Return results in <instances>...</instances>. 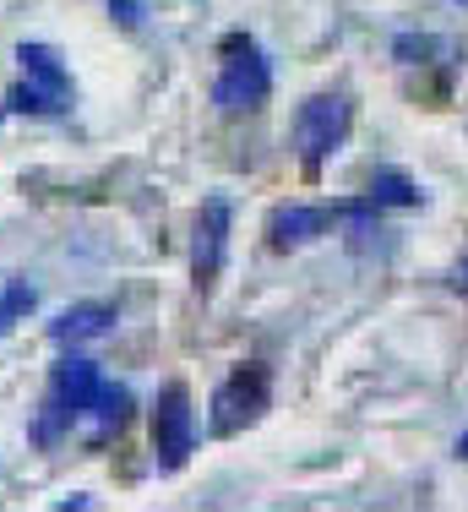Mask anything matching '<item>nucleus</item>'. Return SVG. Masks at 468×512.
I'll list each match as a JSON object with an SVG mask.
<instances>
[{"instance_id": "obj_1", "label": "nucleus", "mask_w": 468, "mask_h": 512, "mask_svg": "<svg viewBox=\"0 0 468 512\" xmlns=\"http://www.w3.org/2000/svg\"><path fill=\"white\" fill-rule=\"evenodd\" d=\"M267 93H273L267 55L256 50V39L229 33L224 39V66H218V82H213V104L224 109V115H251V109L267 104Z\"/></svg>"}, {"instance_id": "obj_2", "label": "nucleus", "mask_w": 468, "mask_h": 512, "mask_svg": "<svg viewBox=\"0 0 468 512\" xmlns=\"http://www.w3.org/2000/svg\"><path fill=\"white\" fill-rule=\"evenodd\" d=\"M98 387H104V376H98L93 360H60V365H55V382H49V414H44V425H39L44 442H55L60 425L93 414Z\"/></svg>"}, {"instance_id": "obj_3", "label": "nucleus", "mask_w": 468, "mask_h": 512, "mask_svg": "<svg viewBox=\"0 0 468 512\" xmlns=\"http://www.w3.org/2000/svg\"><path fill=\"white\" fill-rule=\"evenodd\" d=\"M294 137H300L305 169H316L327 153L343 148V137H349V99H343V93H316V99H305L300 120H294Z\"/></svg>"}, {"instance_id": "obj_4", "label": "nucleus", "mask_w": 468, "mask_h": 512, "mask_svg": "<svg viewBox=\"0 0 468 512\" xmlns=\"http://www.w3.org/2000/svg\"><path fill=\"white\" fill-rule=\"evenodd\" d=\"M267 393H273V382H267L262 365H240V371L213 393V436L245 431V425L267 409Z\"/></svg>"}, {"instance_id": "obj_5", "label": "nucleus", "mask_w": 468, "mask_h": 512, "mask_svg": "<svg viewBox=\"0 0 468 512\" xmlns=\"http://www.w3.org/2000/svg\"><path fill=\"white\" fill-rule=\"evenodd\" d=\"M153 447L164 469H180L191 458V393L186 382H169L153 404Z\"/></svg>"}, {"instance_id": "obj_6", "label": "nucleus", "mask_w": 468, "mask_h": 512, "mask_svg": "<svg viewBox=\"0 0 468 512\" xmlns=\"http://www.w3.org/2000/svg\"><path fill=\"white\" fill-rule=\"evenodd\" d=\"M224 246H229V202L213 197L202 202V218H196V246H191V278L196 289H207L224 267Z\"/></svg>"}, {"instance_id": "obj_7", "label": "nucleus", "mask_w": 468, "mask_h": 512, "mask_svg": "<svg viewBox=\"0 0 468 512\" xmlns=\"http://www.w3.org/2000/svg\"><path fill=\"white\" fill-rule=\"evenodd\" d=\"M349 207H278L273 218H267V240H273V251H294L305 246V240L327 235L332 218H343Z\"/></svg>"}, {"instance_id": "obj_8", "label": "nucleus", "mask_w": 468, "mask_h": 512, "mask_svg": "<svg viewBox=\"0 0 468 512\" xmlns=\"http://www.w3.org/2000/svg\"><path fill=\"white\" fill-rule=\"evenodd\" d=\"M17 60H22V71H28V82H33V88H39L55 109L71 104V77H66V66H60V55L49 50V44H22Z\"/></svg>"}, {"instance_id": "obj_9", "label": "nucleus", "mask_w": 468, "mask_h": 512, "mask_svg": "<svg viewBox=\"0 0 468 512\" xmlns=\"http://www.w3.org/2000/svg\"><path fill=\"white\" fill-rule=\"evenodd\" d=\"M109 327H115V306H104V300H82V306H66L55 316V344H88V338H104Z\"/></svg>"}, {"instance_id": "obj_10", "label": "nucleus", "mask_w": 468, "mask_h": 512, "mask_svg": "<svg viewBox=\"0 0 468 512\" xmlns=\"http://www.w3.org/2000/svg\"><path fill=\"white\" fill-rule=\"evenodd\" d=\"M365 202H371V207H414V202H420V186H414L409 175H376Z\"/></svg>"}, {"instance_id": "obj_11", "label": "nucleus", "mask_w": 468, "mask_h": 512, "mask_svg": "<svg viewBox=\"0 0 468 512\" xmlns=\"http://www.w3.org/2000/svg\"><path fill=\"white\" fill-rule=\"evenodd\" d=\"M93 414L98 420H104V431H120V425H126V414H131V393L126 387H98V398H93Z\"/></svg>"}, {"instance_id": "obj_12", "label": "nucleus", "mask_w": 468, "mask_h": 512, "mask_svg": "<svg viewBox=\"0 0 468 512\" xmlns=\"http://www.w3.org/2000/svg\"><path fill=\"white\" fill-rule=\"evenodd\" d=\"M22 311H33V289H28V284H11L6 300H0V333H6V327L17 322Z\"/></svg>"}, {"instance_id": "obj_13", "label": "nucleus", "mask_w": 468, "mask_h": 512, "mask_svg": "<svg viewBox=\"0 0 468 512\" xmlns=\"http://www.w3.org/2000/svg\"><path fill=\"white\" fill-rule=\"evenodd\" d=\"M11 109H22V115H60V109H55V104H49V99H44V93H39V88H33V82H22V88H17V93H11Z\"/></svg>"}, {"instance_id": "obj_14", "label": "nucleus", "mask_w": 468, "mask_h": 512, "mask_svg": "<svg viewBox=\"0 0 468 512\" xmlns=\"http://www.w3.org/2000/svg\"><path fill=\"white\" fill-rule=\"evenodd\" d=\"M430 55H436V39H425V33L420 39H414V33L398 39V60H409V66H420V60H430Z\"/></svg>"}, {"instance_id": "obj_15", "label": "nucleus", "mask_w": 468, "mask_h": 512, "mask_svg": "<svg viewBox=\"0 0 468 512\" xmlns=\"http://www.w3.org/2000/svg\"><path fill=\"white\" fill-rule=\"evenodd\" d=\"M458 458H468V431L458 436Z\"/></svg>"}, {"instance_id": "obj_16", "label": "nucleus", "mask_w": 468, "mask_h": 512, "mask_svg": "<svg viewBox=\"0 0 468 512\" xmlns=\"http://www.w3.org/2000/svg\"><path fill=\"white\" fill-rule=\"evenodd\" d=\"M458 289H468V262L458 267Z\"/></svg>"}]
</instances>
